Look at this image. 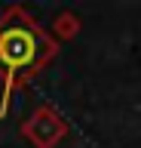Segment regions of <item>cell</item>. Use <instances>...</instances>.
Masks as SVG:
<instances>
[{
	"label": "cell",
	"instance_id": "1",
	"mask_svg": "<svg viewBox=\"0 0 141 148\" xmlns=\"http://www.w3.org/2000/svg\"><path fill=\"white\" fill-rule=\"evenodd\" d=\"M43 56V40L31 25H9L0 34V62L6 68V86H3V99H0V114H6L9 108V92L12 83L22 71H28L37 65Z\"/></svg>",
	"mask_w": 141,
	"mask_h": 148
}]
</instances>
